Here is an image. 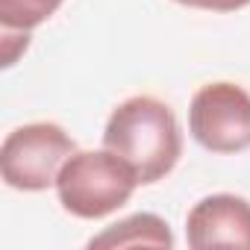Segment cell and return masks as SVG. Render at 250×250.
Returning <instances> with one entry per match:
<instances>
[{
	"label": "cell",
	"mask_w": 250,
	"mask_h": 250,
	"mask_svg": "<svg viewBox=\"0 0 250 250\" xmlns=\"http://www.w3.org/2000/svg\"><path fill=\"white\" fill-rule=\"evenodd\" d=\"M65 0H0V24L3 30L30 33L44 24Z\"/></svg>",
	"instance_id": "cell-7"
},
{
	"label": "cell",
	"mask_w": 250,
	"mask_h": 250,
	"mask_svg": "<svg viewBox=\"0 0 250 250\" xmlns=\"http://www.w3.org/2000/svg\"><path fill=\"white\" fill-rule=\"evenodd\" d=\"M188 130L212 153H241L250 147V94L235 83L203 85L188 106Z\"/></svg>",
	"instance_id": "cell-4"
},
{
	"label": "cell",
	"mask_w": 250,
	"mask_h": 250,
	"mask_svg": "<svg viewBox=\"0 0 250 250\" xmlns=\"http://www.w3.org/2000/svg\"><path fill=\"white\" fill-rule=\"evenodd\" d=\"M174 247V235L159 215L139 212L121 224H112L106 232L94 235L88 247Z\"/></svg>",
	"instance_id": "cell-6"
},
{
	"label": "cell",
	"mask_w": 250,
	"mask_h": 250,
	"mask_svg": "<svg viewBox=\"0 0 250 250\" xmlns=\"http://www.w3.org/2000/svg\"><path fill=\"white\" fill-rule=\"evenodd\" d=\"M188 9H206V12H235L250 6V0H177Z\"/></svg>",
	"instance_id": "cell-8"
},
{
	"label": "cell",
	"mask_w": 250,
	"mask_h": 250,
	"mask_svg": "<svg viewBox=\"0 0 250 250\" xmlns=\"http://www.w3.org/2000/svg\"><path fill=\"white\" fill-rule=\"evenodd\" d=\"M77 150V142L50 121H36L12 130L0 147V171L6 186L18 191H44L56 186L65 159Z\"/></svg>",
	"instance_id": "cell-3"
},
{
	"label": "cell",
	"mask_w": 250,
	"mask_h": 250,
	"mask_svg": "<svg viewBox=\"0 0 250 250\" xmlns=\"http://www.w3.org/2000/svg\"><path fill=\"white\" fill-rule=\"evenodd\" d=\"M103 147L130 162L139 183H156L174 171L183 153V133L168 103L139 94L124 100L103 130Z\"/></svg>",
	"instance_id": "cell-1"
},
{
	"label": "cell",
	"mask_w": 250,
	"mask_h": 250,
	"mask_svg": "<svg viewBox=\"0 0 250 250\" xmlns=\"http://www.w3.org/2000/svg\"><path fill=\"white\" fill-rule=\"evenodd\" d=\"M139 183V174L130 162H124L112 150H74L59 177H56V194L65 212L74 218H106L115 209H121L133 197Z\"/></svg>",
	"instance_id": "cell-2"
},
{
	"label": "cell",
	"mask_w": 250,
	"mask_h": 250,
	"mask_svg": "<svg viewBox=\"0 0 250 250\" xmlns=\"http://www.w3.org/2000/svg\"><path fill=\"white\" fill-rule=\"evenodd\" d=\"M186 238L194 250L244 247L250 250V203L235 194H212L194 203L186 218Z\"/></svg>",
	"instance_id": "cell-5"
}]
</instances>
